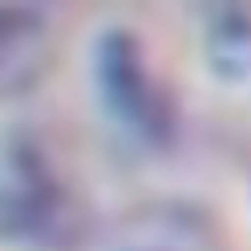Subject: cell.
I'll return each mask as SVG.
<instances>
[{"label": "cell", "instance_id": "1", "mask_svg": "<svg viewBox=\"0 0 251 251\" xmlns=\"http://www.w3.org/2000/svg\"><path fill=\"white\" fill-rule=\"evenodd\" d=\"M81 227L73 175L28 130L0 134V239L21 247H57Z\"/></svg>", "mask_w": 251, "mask_h": 251}, {"label": "cell", "instance_id": "2", "mask_svg": "<svg viewBox=\"0 0 251 251\" xmlns=\"http://www.w3.org/2000/svg\"><path fill=\"white\" fill-rule=\"evenodd\" d=\"M93 93L105 122L130 146L154 150L170 138V101L130 33H105L93 45Z\"/></svg>", "mask_w": 251, "mask_h": 251}, {"label": "cell", "instance_id": "3", "mask_svg": "<svg viewBox=\"0 0 251 251\" xmlns=\"http://www.w3.org/2000/svg\"><path fill=\"white\" fill-rule=\"evenodd\" d=\"M57 53V21L37 4H0V98L28 93Z\"/></svg>", "mask_w": 251, "mask_h": 251}, {"label": "cell", "instance_id": "4", "mask_svg": "<svg viewBox=\"0 0 251 251\" xmlns=\"http://www.w3.org/2000/svg\"><path fill=\"white\" fill-rule=\"evenodd\" d=\"M109 251H223V243L199 215L182 207H158L130 219Z\"/></svg>", "mask_w": 251, "mask_h": 251}, {"label": "cell", "instance_id": "5", "mask_svg": "<svg viewBox=\"0 0 251 251\" xmlns=\"http://www.w3.org/2000/svg\"><path fill=\"white\" fill-rule=\"evenodd\" d=\"M207 49L219 77L251 85V8H215L207 17Z\"/></svg>", "mask_w": 251, "mask_h": 251}]
</instances>
